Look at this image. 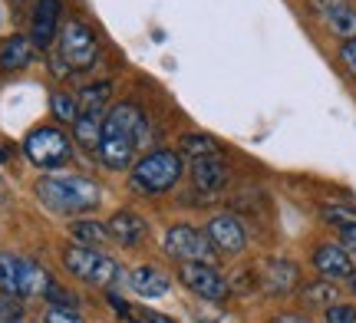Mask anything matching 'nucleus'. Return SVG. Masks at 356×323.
<instances>
[{"label": "nucleus", "mask_w": 356, "mask_h": 323, "mask_svg": "<svg viewBox=\"0 0 356 323\" xmlns=\"http://www.w3.org/2000/svg\"><path fill=\"white\" fill-rule=\"evenodd\" d=\"M43 300L50 304V307H70V310H76V304H79V297L70 290V287H63L56 277H53V284L47 287V294H43Z\"/></svg>", "instance_id": "nucleus-27"}, {"label": "nucleus", "mask_w": 356, "mask_h": 323, "mask_svg": "<svg viewBox=\"0 0 356 323\" xmlns=\"http://www.w3.org/2000/svg\"><path fill=\"white\" fill-rule=\"evenodd\" d=\"M106 228H109V238L119 241L122 247H139L149 238V221L142 218L139 211H132V208H119L113 218L106 221Z\"/></svg>", "instance_id": "nucleus-16"}, {"label": "nucleus", "mask_w": 356, "mask_h": 323, "mask_svg": "<svg viewBox=\"0 0 356 323\" xmlns=\"http://www.w3.org/2000/svg\"><path fill=\"white\" fill-rule=\"evenodd\" d=\"M310 3V10L317 17L320 24L330 30L337 40H356V7L353 0H307Z\"/></svg>", "instance_id": "nucleus-13"}, {"label": "nucleus", "mask_w": 356, "mask_h": 323, "mask_svg": "<svg viewBox=\"0 0 356 323\" xmlns=\"http://www.w3.org/2000/svg\"><path fill=\"white\" fill-rule=\"evenodd\" d=\"M139 317H142L145 323H175L172 317H165V313H155V310H142Z\"/></svg>", "instance_id": "nucleus-33"}, {"label": "nucleus", "mask_w": 356, "mask_h": 323, "mask_svg": "<svg viewBox=\"0 0 356 323\" xmlns=\"http://www.w3.org/2000/svg\"><path fill=\"white\" fill-rule=\"evenodd\" d=\"M33 50H37V47L30 43V37H7L3 43H0V69L13 73V69H24V66H30Z\"/></svg>", "instance_id": "nucleus-20"}, {"label": "nucleus", "mask_w": 356, "mask_h": 323, "mask_svg": "<svg viewBox=\"0 0 356 323\" xmlns=\"http://www.w3.org/2000/svg\"><path fill=\"white\" fill-rule=\"evenodd\" d=\"M7 158H10V156H7V149H0V165H3Z\"/></svg>", "instance_id": "nucleus-37"}, {"label": "nucleus", "mask_w": 356, "mask_h": 323, "mask_svg": "<svg viewBox=\"0 0 356 323\" xmlns=\"http://www.w3.org/2000/svg\"><path fill=\"white\" fill-rule=\"evenodd\" d=\"M297 297H300L304 310H327L333 304H340V284L323 281V277H310L307 284H300Z\"/></svg>", "instance_id": "nucleus-18"}, {"label": "nucleus", "mask_w": 356, "mask_h": 323, "mask_svg": "<svg viewBox=\"0 0 356 323\" xmlns=\"http://www.w3.org/2000/svg\"><path fill=\"white\" fill-rule=\"evenodd\" d=\"M340 63H343V69L350 76H356V40H350V43L340 47Z\"/></svg>", "instance_id": "nucleus-30"}, {"label": "nucleus", "mask_w": 356, "mask_h": 323, "mask_svg": "<svg viewBox=\"0 0 356 323\" xmlns=\"http://www.w3.org/2000/svg\"><path fill=\"white\" fill-rule=\"evenodd\" d=\"M43 323H86V320H83L79 310H70V307H47Z\"/></svg>", "instance_id": "nucleus-29"}, {"label": "nucleus", "mask_w": 356, "mask_h": 323, "mask_svg": "<svg viewBox=\"0 0 356 323\" xmlns=\"http://www.w3.org/2000/svg\"><path fill=\"white\" fill-rule=\"evenodd\" d=\"M63 267L70 277H76L79 284H89V287H109L113 281L126 277L119 260L113 254H106L102 247H86V245H70L63 247Z\"/></svg>", "instance_id": "nucleus-5"}, {"label": "nucleus", "mask_w": 356, "mask_h": 323, "mask_svg": "<svg viewBox=\"0 0 356 323\" xmlns=\"http://www.w3.org/2000/svg\"><path fill=\"white\" fill-rule=\"evenodd\" d=\"M70 238L73 245H86V247H102L109 241V228L102 221H92V218H79L70 224Z\"/></svg>", "instance_id": "nucleus-22"}, {"label": "nucleus", "mask_w": 356, "mask_h": 323, "mask_svg": "<svg viewBox=\"0 0 356 323\" xmlns=\"http://www.w3.org/2000/svg\"><path fill=\"white\" fill-rule=\"evenodd\" d=\"M228 284H231V294H257V290H261V274H257V264L234 271Z\"/></svg>", "instance_id": "nucleus-26"}, {"label": "nucleus", "mask_w": 356, "mask_h": 323, "mask_svg": "<svg viewBox=\"0 0 356 323\" xmlns=\"http://www.w3.org/2000/svg\"><path fill=\"white\" fill-rule=\"evenodd\" d=\"M267 323H314L307 313H297V310H280V313H274Z\"/></svg>", "instance_id": "nucleus-31"}, {"label": "nucleus", "mask_w": 356, "mask_h": 323, "mask_svg": "<svg viewBox=\"0 0 356 323\" xmlns=\"http://www.w3.org/2000/svg\"><path fill=\"white\" fill-rule=\"evenodd\" d=\"M257 274H261V294L267 297H291L300 290L304 277H300V264L291 258H267L257 264Z\"/></svg>", "instance_id": "nucleus-11"}, {"label": "nucleus", "mask_w": 356, "mask_h": 323, "mask_svg": "<svg viewBox=\"0 0 356 323\" xmlns=\"http://www.w3.org/2000/svg\"><path fill=\"white\" fill-rule=\"evenodd\" d=\"M323 323H356V304L340 300V304L327 307V310H323Z\"/></svg>", "instance_id": "nucleus-28"}, {"label": "nucleus", "mask_w": 356, "mask_h": 323, "mask_svg": "<svg viewBox=\"0 0 356 323\" xmlns=\"http://www.w3.org/2000/svg\"><path fill=\"white\" fill-rule=\"evenodd\" d=\"M60 17H63V3H60V0H37L33 20H30V43H33L37 50H47L53 40H56Z\"/></svg>", "instance_id": "nucleus-15"}, {"label": "nucleus", "mask_w": 356, "mask_h": 323, "mask_svg": "<svg viewBox=\"0 0 356 323\" xmlns=\"http://www.w3.org/2000/svg\"><path fill=\"white\" fill-rule=\"evenodd\" d=\"M0 317H3V300H0Z\"/></svg>", "instance_id": "nucleus-38"}, {"label": "nucleus", "mask_w": 356, "mask_h": 323, "mask_svg": "<svg viewBox=\"0 0 356 323\" xmlns=\"http://www.w3.org/2000/svg\"><path fill=\"white\" fill-rule=\"evenodd\" d=\"M109 92H113L109 83H92V86H83V90L76 92L79 109H83V113H102V106H106V99H109Z\"/></svg>", "instance_id": "nucleus-24"}, {"label": "nucleus", "mask_w": 356, "mask_h": 323, "mask_svg": "<svg viewBox=\"0 0 356 323\" xmlns=\"http://www.w3.org/2000/svg\"><path fill=\"white\" fill-rule=\"evenodd\" d=\"M0 323H24V320H20V313H3Z\"/></svg>", "instance_id": "nucleus-34"}, {"label": "nucleus", "mask_w": 356, "mask_h": 323, "mask_svg": "<svg viewBox=\"0 0 356 323\" xmlns=\"http://www.w3.org/2000/svg\"><path fill=\"white\" fill-rule=\"evenodd\" d=\"M129 287L139 294V297H165L168 287H172V277H168L159 264H139V267H132L129 271Z\"/></svg>", "instance_id": "nucleus-17"}, {"label": "nucleus", "mask_w": 356, "mask_h": 323, "mask_svg": "<svg viewBox=\"0 0 356 323\" xmlns=\"http://www.w3.org/2000/svg\"><path fill=\"white\" fill-rule=\"evenodd\" d=\"M50 109H53V119L56 122H66V126H73L79 119V96L76 92H66V90H56L50 96Z\"/></svg>", "instance_id": "nucleus-23"}, {"label": "nucleus", "mask_w": 356, "mask_h": 323, "mask_svg": "<svg viewBox=\"0 0 356 323\" xmlns=\"http://www.w3.org/2000/svg\"><path fill=\"white\" fill-rule=\"evenodd\" d=\"M162 251L178 264H215L218 260V251L211 247L204 228H195L188 221L168 224L165 238H162Z\"/></svg>", "instance_id": "nucleus-7"}, {"label": "nucleus", "mask_w": 356, "mask_h": 323, "mask_svg": "<svg viewBox=\"0 0 356 323\" xmlns=\"http://www.w3.org/2000/svg\"><path fill=\"white\" fill-rule=\"evenodd\" d=\"M60 53H56V76H73V73H86L92 69L96 56H99V40L92 33V26L83 20H66L60 30Z\"/></svg>", "instance_id": "nucleus-4"}, {"label": "nucleus", "mask_w": 356, "mask_h": 323, "mask_svg": "<svg viewBox=\"0 0 356 323\" xmlns=\"http://www.w3.org/2000/svg\"><path fill=\"white\" fill-rule=\"evenodd\" d=\"M310 267H314V274L323 277V281L346 284L350 274L356 271V260L350 258V251H346L340 241H317L314 251H310Z\"/></svg>", "instance_id": "nucleus-12"}, {"label": "nucleus", "mask_w": 356, "mask_h": 323, "mask_svg": "<svg viewBox=\"0 0 356 323\" xmlns=\"http://www.w3.org/2000/svg\"><path fill=\"white\" fill-rule=\"evenodd\" d=\"M122 323H145V320H142L139 313H132V317H126V320H122Z\"/></svg>", "instance_id": "nucleus-36"}, {"label": "nucleus", "mask_w": 356, "mask_h": 323, "mask_svg": "<svg viewBox=\"0 0 356 323\" xmlns=\"http://www.w3.org/2000/svg\"><path fill=\"white\" fill-rule=\"evenodd\" d=\"M320 218H323V224H330V228H337V231L353 228L356 224V205H323L320 208Z\"/></svg>", "instance_id": "nucleus-25"}, {"label": "nucleus", "mask_w": 356, "mask_h": 323, "mask_svg": "<svg viewBox=\"0 0 356 323\" xmlns=\"http://www.w3.org/2000/svg\"><path fill=\"white\" fill-rule=\"evenodd\" d=\"M188 175H191V185H195V192L204 194V201H215L218 194L228 188V181H231V165H228V158H225V156L198 158V162H191Z\"/></svg>", "instance_id": "nucleus-14"}, {"label": "nucleus", "mask_w": 356, "mask_h": 323, "mask_svg": "<svg viewBox=\"0 0 356 323\" xmlns=\"http://www.w3.org/2000/svg\"><path fill=\"white\" fill-rule=\"evenodd\" d=\"M204 234L211 247L218 251V258H241L248 251V228L244 218H238L234 211H215L211 218L204 221Z\"/></svg>", "instance_id": "nucleus-10"}, {"label": "nucleus", "mask_w": 356, "mask_h": 323, "mask_svg": "<svg viewBox=\"0 0 356 323\" xmlns=\"http://www.w3.org/2000/svg\"><path fill=\"white\" fill-rule=\"evenodd\" d=\"M178 152H181V158H191V162L211 158V156H225V152H221V142L211 139V135H202V132L181 135V139H178Z\"/></svg>", "instance_id": "nucleus-21"}, {"label": "nucleus", "mask_w": 356, "mask_h": 323, "mask_svg": "<svg viewBox=\"0 0 356 323\" xmlns=\"http://www.w3.org/2000/svg\"><path fill=\"white\" fill-rule=\"evenodd\" d=\"M178 281L204 304H225L231 297V284L218 264H178Z\"/></svg>", "instance_id": "nucleus-9"}, {"label": "nucleus", "mask_w": 356, "mask_h": 323, "mask_svg": "<svg viewBox=\"0 0 356 323\" xmlns=\"http://www.w3.org/2000/svg\"><path fill=\"white\" fill-rule=\"evenodd\" d=\"M346 287H350V294H353V297H356V271L350 274V281H346Z\"/></svg>", "instance_id": "nucleus-35"}, {"label": "nucleus", "mask_w": 356, "mask_h": 323, "mask_svg": "<svg viewBox=\"0 0 356 323\" xmlns=\"http://www.w3.org/2000/svg\"><path fill=\"white\" fill-rule=\"evenodd\" d=\"M50 284H53L50 271H43L37 260L13 254V251H0V290L7 297H20V300L43 297Z\"/></svg>", "instance_id": "nucleus-6"}, {"label": "nucleus", "mask_w": 356, "mask_h": 323, "mask_svg": "<svg viewBox=\"0 0 356 323\" xmlns=\"http://www.w3.org/2000/svg\"><path fill=\"white\" fill-rule=\"evenodd\" d=\"M337 241H340V245L350 251V258L356 260V224H353V228H343V231H337Z\"/></svg>", "instance_id": "nucleus-32"}, {"label": "nucleus", "mask_w": 356, "mask_h": 323, "mask_svg": "<svg viewBox=\"0 0 356 323\" xmlns=\"http://www.w3.org/2000/svg\"><path fill=\"white\" fill-rule=\"evenodd\" d=\"M149 139V119L136 103H115L102 122L99 162L113 172H129L136 165V152Z\"/></svg>", "instance_id": "nucleus-1"}, {"label": "nucleus", "mask_w": 356, "mask_h": 323, "mask_svg": "<svg viewBox=\"0 0 356 323\" xmlns=\"http://www.w3.org/2000/svg\"><path fill=\"white\" fill-rule=\"evenodd\" d=\"M102 122H106V113H79V119L73 122V139H76L79 149H86V152H92V156H99Z\"/></svg>", "instance_id": "nucleus-19"}, {"label": "nucleus", "mask_w": 356, "mask_h": 323, "mask_svg": "<svg viewBox=\"0 0 356 323\" xmlns=\"http://www.w3.org/2000/svg\"><path fill=\"white\" fill-rule=\"evenodd\" d=\"M24 152L26 158L37 168H63L73 162V139L56 126H37L24 139Z\"/></svg>", "instance_id": "nucleus-8"}, {"label": "nucleus", "mask_w": 356, "mask_h": 323, "mask_svg": "<svg viewBox=\"0 0 356 323\" xmlns=\"http://www.w3.org/2000/svg\"><path fill=\"white\" fill-rule=\"evenodd\" d=\"M37 198L56 215L76 218V215L99 208L102 188L99 181L86 179V175H47L37 181Z\"/></svg>", "instance_id": "nucleus-2"}, {"label": "nucleus", "mask_w": 356, "mask_h": 323, "mask_svg": "<svg viewBox=\"0 0 356 323\" xmlns=\"http://www.w3.org/2000/svg\"><path fill=\"white\" fill-rule=\"evenodd\" d=\"M181 175H185V158L178 149H152L129 168V185L132 192L159 198V194L172 192L181 181Z\"/></svg>", "instance_id": "nucleus-3"}]
</instances>
